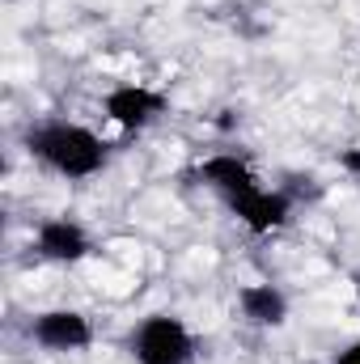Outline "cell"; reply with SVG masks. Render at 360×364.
<instances>
[{
    "mask_svg": "<svg viewBox=\"0 0 360 364\" xmlns=\"http://www.w3.org/2000/svg\"><path fill=\"white\" fill-rule=\"evenodd\" d=\"M339 166H344L348 174H356V178H360V149H348V153L339 157Z\"/></svg>",
    "mask_w": 360,
    "mask_h": 364,
    "instance_id": "obj_10",
    "label": "cell"
},
{
    "mask_svg": "<svg viewBox=\"0 0 360 364\" xmlns=\"http://www.w3.org/2000/svg\"><path fill=\"white\" fill-rule=\"evenodd\" d=\"M26 149H30V157H38L47 170H55L60 178H93V174H102V166H106V140L90 132V127H81V123H64V119H55V123H43V127H30V136H26Z\"/></svg>",
    "mask_w": 360,
    "mask_h": 364,
    "instance_id": "obj_1",
    "label": "cell"
},
{
    "mask_svg": "<svg viewBox=\"0 0 360 364\" xmlns=\"http://www.w3.org/2000/svg\"><path fill=\"white\" fill-rule=\"evenodd\" d=\"M34 250H38V259H47V263H81L93 250V242L77 220L51 216V220H43V225L34 229Z\"/></svg>",
    "mask_w": 360,
    "mask_h": 364,
    "instance_id": "obj_6",
    "label": "cell"
},
{
    "mask_svg": "<svg viewBox=\"0 0 360 364\" xmlns=\"http://www.w3.org/2000/svg\"><path fill=\"white\" fill-rule=\"evenodd\" d=\"M195 178L203 182V186H212L216 195H225V203L233 199V195H242V191H255V186H263L259 174L238 157V153H216V157H208V161H199V170H195Z\"/></svg>",
    "mask_w": 360,
    "mask_h": 364,
    "instance_id": "obj_7",
    "label": "cell"
},
{
    "mask_svg": "<svg viewBox=\"0 0 360 364\" xmlns=\"http://www.w3.org/2000/svg\"><path fill=\"white\" fill-rule=\"evenodd\" d=\"M331 364H360V339H356V343H348L344 352H335V360H331Z\"/></svg>",
    "mask_w": 360,
    "mask_h": 364,
    "instance_id": "obj_9",
    "label": "cell"
},
{
    "mask_svg": "<svg viewBox=\"0 0 360 364\" xmlns=\"http://www.w3.org/2000/svg\"><path fill=\"white\" fill-rule=\"evenodd\" d=\"M132 356H136V364H191L195 335L174 314H149L132 331Z\"/></svg>",
    "mask_w": 360,
    "mask_h": 364,
    "instance_id": "obj_2",
    "label": "cell"
},
{
    "mask_svg": "<svg viewBox=\"0 0 360 364\" xmlns=\"http://www.w3.org/2000/svg\"><path fill=\"white\" fill-rule=\"evenodd\" d=\"M229 212H233L255 237H268V233H275V229L288 225V216H292V199H288L284 191L255 186V191L233 195V199H229Z\"/></svg>",
    "mask_w": 360,
    "mask_h": 364,
    "instance_id": "obj_5",
    "label": "cell"
},
{
    "mask_svg": "<svg viewBox=\"0 0 360 364\" xmlns=\"http://www.w3.org/2000/svg\"><path fill=\"white\" fill-rule=\"evenodd\" d=\"M30 339L47 352H81L93 343V326L81 309H43L30 318Z\"/></svg>",
    "mask_w": 360,
    "mask_h": 364,
    "instance_id": "obj_4",
    "label": "cell"
},
{
    "mask_svg": "<svg viewBox=\"0 0 360 364\" xmlns=\"http://www.w3.org/2000/svg\"><path fill=\"white\" fill-rule=\"evenodd\" d=\"M166 93L149 90V85H115V90L102 97V110L115 127L123 132H144L149 123H157L166 114Z\"/></svg>",
    "mask_w": 360,
    "mask_h": 364,
    "instance_id": "obj_3",
    "label": "cell"
},
{
    "mask_svg": "<svg viewBox=\"0 0 360 364\" xmlns=\"http://www.w3.org/2000/svg\"><path fill=\"white\" fill-rule=\"evenodd\" d=\"M238 309L255 326H284L288 322V296L275 284H242L238 288Z\"/></svg>",
    "mask_w": 360,
    "mask_h": 364,
    "instance_id": "obj_8",
    "label": "cell"
}]
</instances>
